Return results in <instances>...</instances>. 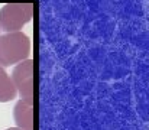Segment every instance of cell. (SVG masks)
<instances>
[{
	"instance_id": "obj_6",
	"label": "cell",
	"mask_w": 149,
	"mask_h": 130,
	"mask_svg": "<svg viewBox=\"0 0 149 130\" xmlns=\"http://www.w3.org/2000/svg\"><path fill=\"white\" fill-rule=\"evenodd\" d=\"M6 130H20V129H17V127H9V129H6Z\"/></svg>"
},
{
	"instance_id": "obj_5",
	"label": "cell",
	"mask_w": 149,
	"mask_h": 130,
	"mask_svg": "<svg viewBox=\"0 0 149 130\" xmlns=\"http://www.w3.org/2000/svg\"><path fill=\"white\" fill-rule=\"evenodd\" d=\"M17 92L13 86V81L10 75L4 71V68L0 67V103H7L16 98Z\"/></svg>"
},
{
	"instance_id": "obj_2",
	"label": "cell",
	"mask_w": 149,
	"mask_h": 130,
	"mask_svg": "<svg viewBox=\"0 0 149 130\" xmlns=\"http://www.w3.org/2000/svg\"><path fill=\"white\" fill-rule=\"evenodd\" d=\"M32 16V3H7L0 9V31H4L6 33L20 32Z\"/></svg>"
},
{
	"instance_id": "obj_4",
	"label": "cell",
	"mask_w": 149,
	"mask_h": 130,
	"mask_svg": "<svg viewBox=\"0 0 149 130\" xmlns=\"http://www.w3.org/2000/svg\"><path fill=\"white\" fill-rule=\"evenodd\" d=\"M16 127L20 130H33V106L19 100L13 108Z\"/></svg>"
},
{
	"instance_id": "obj_1",
	"label": "cell",
	"mask_w": 149,
	"mask_h": 130,
	"mask_svg": "<svg viewBox=\"0 0 149 130\" xmlns=\"http://www.w3.org/2000/svg\"><path fill=\"white\" fill-rule=\"evenodd\" d=\"M31 39L23 32L0 35V67H10L29 59Z\"/></svg>"
},
{
	"instance_id": "obj_3",
	"label": "cell",
	"mask_w": 149,
	"mask_h": 130,
	"mask_svg": "<svg viewBox=\"0 0 149 130\" xmlns=\"http://www.w3.org/2000/svg\"><path fill=\"white\" fill-rule=\"evenodd\" d=\"M33 59H25L19 62L13 72H12V81L16 88V92L20 95V100L33 106L35 100V65Z\"/></svg>"
}]
</instances>
